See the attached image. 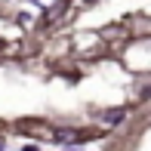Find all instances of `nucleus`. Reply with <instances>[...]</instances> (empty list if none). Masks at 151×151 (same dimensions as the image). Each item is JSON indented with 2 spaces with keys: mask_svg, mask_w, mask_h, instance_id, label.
Masks as SVG:
<instances>
[{
  "mask_svg": "<svg viewBox=\"0 0 151 151\" xmlns=\"http://www.w3.org/2000/svg\"><path fill=\"white\" fill-rule=\"evenodd\" d=\"M127 108H102L99 111V123H105V127H120L123 120H127Z\"/></svg>",
  "mask_w": 151,
  "mask_h": 151,
  "instance_id": "obj_1",
  "label": "nucleus"
},
{
  "mask_svg": "<svg viewBox=\"0 0 151 151\" xmlns=\"http://www.w3.org/2000/svg\"><path fill=\"white\" fill-rule=\"evenodd\" d=\"M65 12H68V0H59L52 9H46V25H59Z\"/></svg>",
  "mask_w": 151,
  "mask_h": 151,
  "instance_id": "obj_2",
  "label": "nucleus"
},
{
  "mask_svg": "<svg viewBox=\"0 0 151 151\" xmlns=\"http://www.w3.org/2000/svg\"><path fill=\"white\" fill-rule=\"evenodd\" d=\"M31 22H34V19H31V16H25V12L19 16V25H22V28H31Z\"/></svg>",
  "mask_w": 151,
  "mask_h": 151,
  "instance_id": "obj_3",
  "label": "nucleus"
},
{
  "mask_svg": "<svg viewBox=\"0 0 151 151\" xmlns=\"http://www.w3.org/2000/svg\"><path fill=\"white\" fill-rule=\"evenodd\" d=\"M22 151H37V145H25V148H22Z\"/></svg>",
  "mask_w": 151,
  "mask_h": 151,
  "instance_id": "obj_4",
  "label": "nucleus"
},
{
  "mask_svg": "<svg viewBox=\"0 0 151 151\" xmlns=\"http://www.w3.org/2000/svg\"><path fill=\"white\" fill-rule=\"evenodd\" d=\"M0 151H6V142H3V139H0Z\"/></svg>",
  "mask_w": 151,
  "mask_h": 151,
  "instance_id": "obj_5",
  "label": "nucleus"
},
{
  "mask_svg": "<svg viewBox=\"0 0 151 151\" xmlns=\"http://www.w3.org/2000/svg\"><path fill=\"white\" fill-rule=\"evenodd\" d=\"M86 3H93V0H86Z\"/></svg>",
  "mask_w": 151,
  "mask_h": 151,
  "instance_id": "obj_6",
  "label": "nucleus"
}]
</instances>
